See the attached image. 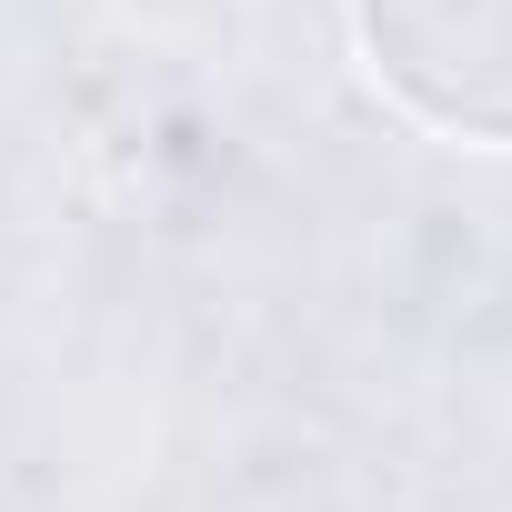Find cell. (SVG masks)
<instances>
[{
  "label": "cell",
  "mask_w": 512,
  "mask_h": 512,
  "mask_svg": "<svg viewBox=\"0 0 512 512\" xmlns=\"http://www.w3.org/2000/svg\"><path fill=\"white\" fill-rule=\"evenodd\" d=\"M352 41L392 111L512 151V0H352Z\"/></svg>",
  "instance_id": "6da1fadb"
}]
</instances>
